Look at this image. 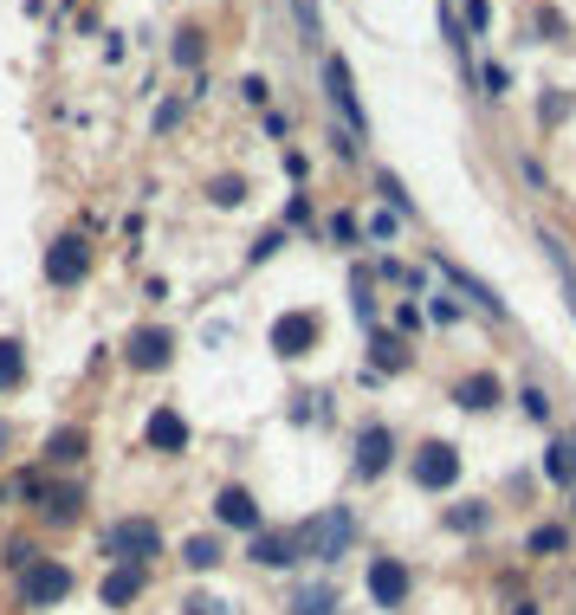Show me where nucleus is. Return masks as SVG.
<instances>
[{"mask_svg":"<svg viewBox=\"0 0 576 615\" xmlns=\"http://www.w3.org/2000/svg\"><path fill=\"white\" fill-rule=\"evenodd\" d=\"M182 564H188V570H214V564H221V544H214V538H188V557H182Z\"/></svg>","mask_w":576,"mask_h":615,"instance_id":"dca6fc26","label":"nucleus"},{"mask_svg":"<svg viewBox=\"0 0 576 615\" xmlns=\"http://www.w3.org/2000/svg\"><path fill=\"white\" fill-rule=\"evenodd\" d=\"M149 441H156V447H182L188 441L182 415H156V421H149Z\"/></svg>","mask_w":576,"mask_h":615,"instance_id":"2eb2a0df","label":"nucleus"},{"mask_svg":"<svg viewBox=\"0 0 576 615\" xmlns=\"http://www.w3.org/2000/svg\"><path fill=\"white\" fill-rule=\"evenodd\" d=\"M104 544H111V557H123V564H143V557L156 551V525H136L130 518V525H111Z\"/></svg>","mask_w":576,"mask_h":615,"instance_id":"39448f33","label":"nucleus"},{"mask_svg":"<svg viewBox=\"0 0 576 615\" xmlns=\"http://www.w3.org/2000/svg\"><path fill=\"white\" fill-rule=\"evenodd\" d=\"M65 590H72V570H65V564H26V570H20V596H26L33 609L65 603Z\"/></svg>","mask_w":576,"mask_h":615,"instance_id":"f257e3e1","label":"nucleus"},{"mask_svg":"<svg viewBox=\"0 0 576 615\" xmlns=\"http://www.w3.org/2000/svg\"><path fill=\"white\" fill-rule=\"evenodd\" d=\"M318 337V318H285L279 331H272V344L285 350V357H305V344Z\"/></svg>","mask_w":576,"mask_h":615,"instance_id":"9d476101","label":"nucleus"},{"mask_svg":"<svg viewBox=\"0 0 576 615\" xmlns=\"http://www.w3.org/2000/svg\"><path fill=\"white\" fill-rule=\"evenodd\" d=\"M292 7H298V26H305V39L318 46V7H311V0H292Z\"/></svg>","mask_w":576,"mask_h":615,"instance_id":"6ab92c4d","label":"nucleus"},{"mask_svg":"<svg viewBox=\"0 0 576 615\" xmlns=\"http://www.w3.org/2000/svg\"><path fill=\"white\" fill-rule=\"evenodd\" d=\"M20 376V344H0V382Z\"/></svg>","mask_w":576,"mask_h":615,"instance_id":"412c9836","label":"nucleus"},{"mask_svg":"<svg viewBox=\"0 0 576 615\" xmlns=\"http://www.w3.org/2000/svg\"><path fill=\"white\" fill-rule=\"evenodd\" d=\"M143 596V570H117V577H104V609H123V603H136Z\"/></svg>","mask_w":576,"mask_h":615,"instance_id":"9b49d317","label":"nucleus"},{"mask_svg":"<svg viewBox=\"0 0 576 615\" xmlns=\"http://www.w3.org/2000/svg\"><path fill=\"white\" fill-rule=\"evenodd\" d=\"M492 395H499V389H492V376L460 382V402H466V408H492Z\"/></svg>","mask_w":576,"mask_h":615,"instance_id":"f3484780","label":"nucleus"},{"mask_svg":"<svg viewBox=\"0 0 576 615\" xmlns=\"http://www.w3.org/2000/svg\"><path fill=\"white\" fill-rule=\"evenodd\" d=\"M214 505H221V518H227V525H240V531H259V505L246 499L240 486H227V492H221V499H214Z\"/></svg>","mask_w":576,"mask_h":615,"instance_id":"1a4fd4ad","label":"nucleus"},{"mask_svg":"<svg viewBox=\"0 0 576 615\" xmlns=\"http://www.w3.org/2000/svg\"><path fill=\"white\" fill-rule=\"evenodd\" d=\"M531 551H564V531H551V525H544L538 538H531Z\"/></svg>","mask_w":576,"mask_h":615,"instance_id":"5701e85b","label":"nucleus"},{"mask_svg":"<svg viewBox=\"0 0 576 615\" xmlns=\"http://www.w3.org/2000/svg\"><path fill=\"white\" fill-rule=\"evenodd\" d=\"M544 473H551L557 486H576V441H551V460H544Z\"/></svg>","mask_w":576,"mask_h":615,"instance_id":"ddd939ff","label":"nucleus"},{"mask_svg":"<svg viewBox=\"0 0 576 615\" xmlns=\"http://www.w3.org/2000/svg\"><path fill=\"white\" fill-rule=\"evenodd\" d=\"M0 441H7V434H0Z\"/></svg>","mask_w":576,"mask_h":615,"instance_id":"393cba45","label":"nucleus"},{"mask_svg":"<svg viewBox=\"0 0 576 615\" xmlns=\"http://www.w3.org/2000/svg\"><path fill=\"white\" fill-rule=\"evenodd\" d=\"M518 615H538V609H518Z\"/></svg>","mask_w":576,"mask_h":615,"instance_id":"b1692460","label":"nucleus"},{"mask_svg":"<svg viewBox=\"0 0 576 615\" xmlns=\"http://www.w3.org/2000/svg\"><path fill=\"white\" fill-rule=\"evenodd\" d=\"M253 564L285 570V564H292V538H279V531H259V538H253Z\"/></svg>","mask_w":576,"mask_h":615,"instance_id":"f8f14e48","label":"nucleus"},{"mask_svg":"<svg viewBox=\"0 0 576 615\" xmlns=\"http://www.w3.org/2000/svg\"><path fill=\"white\" fill-rule=\"evenodd\" d=\"M78 447H85L78 434H52V460H78Z\"/></svg>","mask_w":576,"mask_h":615,"instance_id":"aec40b11","label":"nucleus"},{"mask_svg":"<svg viewBox=\"0 0 576 615\" xmlns=\"http://www.w3.org/2000/svg\"><path fill=\"white\" fill-rule=\"evenodd\" d=\"M324 85H331V104H337V117H344L350 130H369L363 104H356V85H350V65L337 59V52H324Z\"/></svg>","mask_w":576,"mask_h":615,"instance_id":"f03ea898","label":"nucleus"},{"mask_svg":"<svg viewBox=\"0 0 576 615\" xmlns=\"http://www.w3.org/2000/svg\"><path fill=\"white\" fill-rule=\"evenodd\" d=\"M175 59H182V65H201V39H195V33H182V46H175Z\"/></svg>","mask_w":576,"mask_h":615,"instance_id":"4be33fe9","label":"nucleus"},{"mask_svg":"<svg viewBox=\"0 0 576 615\" xmlns=\"http://www.w3.org/2000/svg\"><path fill=\"white\" fill-rule=\"evenodd\" d=\"M46 272L52 279H85V240H59L52 259H46Z\"/></svg>","mask_w":576,"mask_h":615,"instance_id":"6e6552de","label":"nucleus"},{"mask_svg":"<svg viewBox=\"0 0 576 615\" xmlns=\"http://www.w3.org/2000/svg\"><path fill=\"white\" fill-rule=\"evenodd\" d=\"M130 363H136V369L169 363V331H136V337H130Z\"/></svg>","mask_w":576,"mask_h":615,"instance_id":"0eeeda50","label":"nucleus"},{"mask_svg":"<svg viewBox=\"0 0 576 615\" xmlns=\"http://www.w3.org/2000/svg\"><path fill=\"white\" fill-rule=\"evenodd\" d=\"M369 596H376L382 609H402L408 603V570L395 564V557H369Z\"/></svg>","mask_w":576,"mask_h":615,"instance_id":"7ed1b4c3","label":"nucleus"},{"mask_svg":"<svg viewBox=\"0 0 576 615\" xmlns=\"http://www.w3.org/2000/svg\"><path fill=\"white\" fill-rule=\"evenodd\" d=\"M454 480H460V454H454V447H421V460H415V486L441 492V486H454Z\"/></svg>","mask_w":576,"mask_h":615,"instance_id":"20e7f679","label":"nucleus"},{"mask_svg":"<svg viewBox=\"0 0 576 615\" xmlns=\"http://www.w3.org/2000/svg\"><path fill=\"white\" fill-rule=\"evenodd\" d=\"M441 272H447V279H454V285H460V292H466V298H473V305H479V311H492V318H505V298H499V292H492V285H479V279H473V272H460V266H454V259H441Z\"/></svg>","mask_w":576,"mask_h":615,"instance_id":"423d86ee","label":"nucleus"},{"mask_svg":"<svg viewBox=\"0 0 576 615\" xmlns=\"http://www.w3.org/2000/svg\"><path fill=\"white\" fill-rule=\"evenodd\" d=\"M356 467H363V473H382V467H389V434H382V428L363 434V460H356Z\"/></svg>","mask_w":576,"mask_h":615,"instance_id":"4468645a","label":"nucleus"},{"mask_svg":"<svg viewBox=\"0 0 576 615\" xmlns=\"http://www.w3.org/2000/svg\"><path fill=\"white\" fill-rule=\"evenodd\" d=\"M292 615H331V590H298Z\"/></svg>","mask_w":576,"mask_h":615,"instance_id":"a211bd4d","label":"nucleus"}]
</instances>
